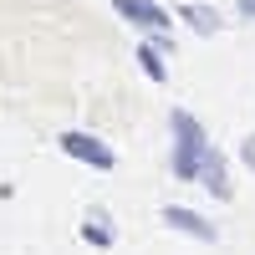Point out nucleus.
I'll return each mask as SVG.
<instances>
[{"label": "nucleus", "instance_id": "nucleus-1", "mask_svg": "<svg viewBox=\"0 0 255 255\" xmlns=\"http://www.w3.org/2000/svg\"><path fill=\"white\" fill-rule=\"evenodd\" d=\"M168 128H174V174H179V179H199V163H204V153H209V138H204L199 118L179 108L174 118H168Z\"/></svg>", "mask_w": 255, "mask_h": 255}, {"label": "nucleus", "instance_id": "nucleus-2", "mask_svg": "<svg viewBox=\"0 0 255 255\" xmlns=\"http://www.w3.org/2000/svg\"><path fill=\"white\" fill-rule=\"evenodd\" d=\"M56 143H61V153H67V158H77V163H92L97 174L118 168V153H113V148L102 143V138H92V133H61Z\"/></svg>", "mask_w": 255, "mask_h": 255}, {"label": "nucleus", "instance_id": "nucleus-3", "mask_svg": "<svg viewBox=\"0 0 255 255\" xmlns=\"http://www.w3.org/2000/svg\"><path fill=\"white\" fill-rule=\"evenodd\" d=\"M113 10L123 20H133L138 31H153V36H163L168 26H174V15H168L163 5H153V0H113Z\"/></svg>", "mask_w": 255, "mask_h": 255}, {"label": "nucleus", "instance_id": "nucleus-4", "mask_svg": "<svg viewBox=\"0 0 255 255\" xmlns=\"http://www.w3.org/2000/svg\"><path fill=\"white\" fill-rule=\"evenodd\" d=\"M163 225H168V230H179V235H194V240H204V245H215V240H220V230L209 225L204 215L184 209V204H168V209H163Z\"/></svg>", "mask_w": 255, "mask_h": 255}, {"label": "nucleus", "instance_id": "nucleus-5", "mask_svg": "<svg viewBox=\"0 0 255 255\" xmlns=\"http://www.w3.org/2000/svg\"><path fill=\"white\" fill-rule=\"evenodd\" d=\"M199 184H204L215 199H235V184H230V163L215 153V148H209V153H204V163H199Z\"/></svg>", "mask_w": 255, "mask_h": 255}, {"label": "nucleus", "instance_id": "nucleus-6", "mask_svg": "<svg viewBox=\"0 0 255 255\" xmlns=\"http://www.w3.org/2000/svg\"><path fill=\"white\" fill-rule=\"evenodd\" d=\"M82 240H92L97 250H108V245L118 240V230H113V215H108L102 204H92L87 215H82Z\"/></svg>", "mask_w": 255, "mask_h": 255}, {"label": "nucleus", "instance_id": "nucleus-7", "mask_svg": "<svg viewBox=\"0 0 255 255\" xmlns=\"http://www.w3.org/2000/svg\"><path fill=\"white\" fill-rule=\"evenodd\" d=\"M163 56H168V51L158 46V41H143V46H138V67H143V77H148V82H163V77H168Z\"/></svg>", "mask_w": 255, "mask_h": 255}, {"label": "nucleus", "instance_id": "nucleus-8", "mask_svg": "<svg viewBox=\"0 0 255 255\" xmlns=\"http://www.w3.org/2000/svg\"><path fill=\"white\" fill-rule=\"evenodd\" d=\"M179 15H184L199 36H215V31H220V10H209V5H184Z\"/></svg>", "mask_w": 255, "mask_h": 255}, {"label": "nucleus", "instance_id": "nucleus-9", "mask_svg": "<svg viewBox=\"0 0 255 255\" xmlns=\"http://www.w3.org/2000/svg\"><path fill=\"white\" fill-rule=\"evenodd\" d=\"M240 163H245V168H255V133L240 143Z\"/></svg>", "mask_w": 255, "mask_h": 255}, {"label": "nucleus", "instance_id": "nucleus-10", "mask_svg": "<svg viewBox=\"0 0 255 255\" xmlns=\"http://www.w3.org/2000/svg\"><path fill=\"white\" fill-rule=\"evenodd\" d=\"M240 15H250V20H255V0H240Z\"/></svg>", "mask_w": 255, "mask_h": 255}]
</instances>
